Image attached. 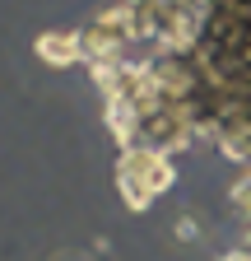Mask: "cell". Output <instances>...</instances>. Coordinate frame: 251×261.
<instances>
[{
  "label": "cell",
  "instance_id": "obj_1",
  "mask_svg": "<svg viewBox=\"0 0 251 261\" xmlns=\"http://www.w3.org/2000/svg\"><path fill=\"white\" fill-rule=\"evenodd\" d=\"M116 182H121V196L131 201L135 210L153 205L159 196L172 187V159L159 154V149H121V163H116Z\"/></svg>",
  "mask_w": 251,
  "mask_h": 261
},
{
  "label": "cell",
  "instance_id": "obj_2",
  "mask_svg": "<svg viewBox=\"0 0 251 261\" xmlns=\"http://www.w3.org/2000/svg\"><path fill=\"white\" fill-rule=\"evenodd\" d=\"M42 56H47V61H84L79 28H75V33H60V38H42Z\"/></svg>",
  "mask_w": 251,
  "mask_h": 261
}]
</instances>
